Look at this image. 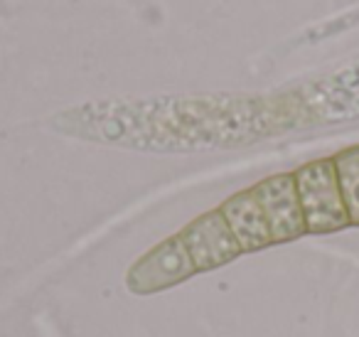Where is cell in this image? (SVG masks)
Segmentation results:
<instances>
[{"label":"cell","instance_id":"8992f818","mask_svg":"<svg viewBox=\"0 0 359 337\" xmlns=\"http://www.w3.org/2000/svg\"><path fill=\"white\" fill-rule=\"evenodd\" d=\"M339 190H342L344 204H347L349 224L359 227V145L344 148L334 155Z\"/></svg>","mask_w":359,"mask_h":337},{"label":"cell","instance_id":"277c9868","mask_svg":"<svg viewBox=\"0 0 359 337\" xmlns=\"http://www.w3.org/2000/svg\"><path fill=\"white\" fill-rule=\"evenodd\" d=\"M180 239L190 251L197 271H210V268L224 266V263L234 261L241 253L239 242L234 239L222 212H210L205 217H200L180 234Z\"/></svg>","mask_w":359,"mask_h":337},{"label":"cell","instance_id":"5b68a950","mask_svg":"<svg viewBox=\"0 0 359 337\" xmlns=\"http://www.w3.org/2000/svg\"><path fill=\"white\" fill-rule=\"evenodd\" d=\"M219 212L229 224L234 239L239 242L241 251H259V249L273 244L271 227L266 222V214L261 209L259 199H256L254 190H246V192L229 197Z\"/></svg>","mask_w":359,"mask_h":337},{"label":"cell","instance_id":"3957f363","mask_svg":"<svg viewBox=\"0 0 359 337\" xmlns=\"http://www.w3.org/2000/svg\"><path fill=\"white\" fill-rule=\"evenodd\" d=\"M197 268L182 239L175 237L148 251L128 271V288L133 293H155L195 276Z\"/></svg>","mask_w":359,"mask_h":337},{"label":"cell","instance_id":"6da1fadb","mask_svg":"<svg viewBox=\"0 0 359 337\" xmlns=\"http://www.w3.org/2000/svg\"><path fill=\"white\" fill-rule=\"evenodd\" d=\"M298 197L303 204L305 227L310 234H332L349 227L347 204L339 190L337 168L332 158L305 163L293 173Z\"/></svg>","mask_w":359,"mask_h":337},{"label":"cell","instance_id":"7a4b0ae2","mask_svg":"<svg viewBox=\"0 0 359 337\" xmlns=\"http://www.w3.org/2000/svg\"><path fill=\"white\" fill-rule=\"evenodd\" d=\"M254 194L266 214L273 244L293 242V239H300L303 234H308L303 204H300L293 175L283 173L266 178L264 183H259L254 187Z\"/></svg>","mask_w":359,"mask_h":337}]
</instances>
